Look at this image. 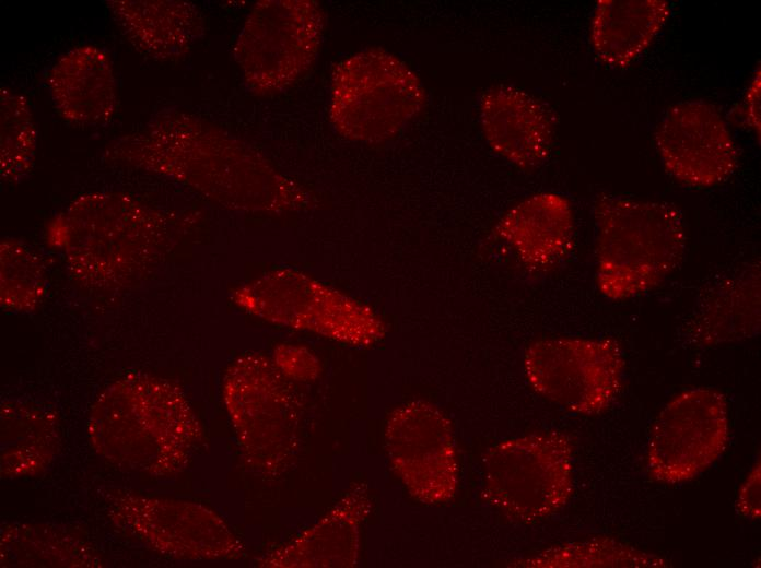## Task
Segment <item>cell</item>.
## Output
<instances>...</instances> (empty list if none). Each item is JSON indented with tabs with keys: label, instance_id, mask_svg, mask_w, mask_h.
I'll return each instance as SVG.
<instances>
[{
	"label": "cell",
	"instance_id": "obj_1",
	"mask_svg": "<svg viewBox=\"0 0 761 568\" xmlns=\"http://www.w3.org/2000/svg\"><path fill=\"white\" fill-rule=\"evenodd\" d=\"M136 157L221 199L283 205L290 191L258 152L219 127L186 114L159 118L132 141ZM236 203V202H235Z\"/></svg>",
	"mask_w": 761,
	"mask_h": 568
},
{
	"label": "cell",
	"instance_id": "obj_2",
	"mask_svg": "<svg viewBox=\"0 0 761 568\" xmlns=\"http://www.w3.org/2000/svg\"><path fill=\"white\" fill-rule=\"evenodd\" d=\"M595 222V283L612 301L657 287L680 264L687 244L681 212L662 201L599 194Z\"/></svg>",
	"mask_w": 761,
	"mask_h": 568
},
{
	"label": "cell",
	"instance_id": "obj_3",
	"mask_svg": "<svg viewBox=\"0 0 761 568\" xmlns=\"http://www.w3.org/2000/svg\"><path fill=\"white\" fill-rule=\"evenodd\" d=\"M425 100L421 80L405 61L385 49L367 48L336 66L329 117L342 137L377 143L398 134Z\"/></svg>",
	"mask_w": 761,
	"mask_h": 568
},
{
	"label": "cell",
	"instance_id": "obj_4",
	"mask_svg": "<svg viewBox=\"0 0 761 568\" xmlns=\"http://www.w3.org/2000/svg\"><path fill=\"white\" fill-rule=\"evenodd\" d=\"M573 447L557 430L504 439L483 460V495L508 520L534 524L558 513L573 493Z\"/></svg>",
	"mask_w": 761,
	"mask_h": 568
},
{
	"label": "cell",
	"instance_id": "obj_5",
	"mask_svg": "<svg viewBox=\"0 0 761 568\" xmlns=\"http://www.w3.org/2000/svg\"><path fill=\"white\" fill-rule=\"evenodd\" d=\"M161 223L152 210L126 196H84L66 217L71 268L92 284L119 283L155 256Z\"/></svg>",
	"mask_w": 761,
	"mask_h": 568
},
{
	"label": "cell",
	"instance_id": "obj_6",
	"mask_svg": "<svg viewBox=\"0 0 761 568\" xmlns=\"http://www.w3.org/2000/svg\"><path fill=\"white\" fill-rule=\"evenodd\" d=\"M325 17L314 0H264L250 10L234 45V58L256 94L280 92L314 62Z\"/></svg>",
	"mask_w": 761,
	"mask_h": 568
},
{
	"label": "cell",
	"instance_id": "obj_7",
	"mask_svg": "<svg viewBox=\"0 0 761 568\" xmlns=\"http://www.w3.org/2000/svg\"><path fill=\"white\" fill-rule=\"evenodd\" d=\"M528 384L539 395L578 415H597L617 399L625 367L622 350L611 338H547L524 354Z\"/></svg>",
	"mask_w": 761,
	"mask_h": 568
},
{
	"label": "cell",
	"instance_id": "obj_8",
	"mask_svg": "<svg viewBox=\"0 0 761 568\" xmlns=\"http://www.w3.org/2000/svg\"><path fill=\"white\" fill-rule=\"evenodd\" d=\"M728 439L725 395L706 387L684 390L654 419L646 454L648 475L666 485L693 480L724 453Z\"/></svg>",
	"mask_w": 761,
	"mask_h": 568
},
{
	"label": "cell",
	"instance_id": "obj_9",
	"mask_svg": "<svg viewBox=\"0 0 761 568\" xmlns=\"http://www.w3.org/2000/svg\"><path fill=\"white\" fill-rule=\"evenodd\" d=\"M386 443L391 465L408 492L426 505L456 494L459 464L452 423L434 404L414 401L389 417Z\"/></svg>",
	"mask_w": 761,
	"mask_h": 568
},
{
	"label": "cell",
	"instance_id": "obj_10",
	"mask_svg": "<svg viewBox=\"0 0 761 568\" xmlns=\"http://www.w3.org/2000/svg\"><path fill=\"white\" fill-rule=\"evenodd\" d=\"M655 143L666 170L692 188L724 182L738 164V151L727 123L706 102H682L669 107L656 128Z\"/></svg>",
	"mask_w": 761,
	"mask_h": 568
},
{
	"label": "cell",
	"instance_id": "obj_11",
	"mask_svg": "<svg viewBox=\"0 0 761 568\" xmlns=\"http://www.w3.org/2000/svg\"><path fill=\"white\" fill-rule=\"evenodd\" d=\"M479 119L489 146L514 166L536 169L550 156L552 111L527 92L507 85L489 88L480 100Z\"/></svg>",
	"mask_w": 761,
	"mask_h": 568
},
{
	"label": "cell",
	"instance_id": "obj_12",
	"mask_svg": "<svg viewBox=\"0 0 761 568\" xmlns=\"http://www.w3.org/2000/svg\"><path fill=\"white\" fill-rule=\"evenodd\" d=\"M495 234L526 268L534 271L551 269L572 248V204L560 193H535L503 214L495 226Z\"/></svg>",
	"mask_w": 761,
	"mask_h": 568
},
{
	"label": "cell",
	"instance_id": "obj_13",
	"mask_svg": "<svg viewBox=\"0 0 761 568\" xmlns=\"http://www.w3.org/2000/svg\"><path fill=\"white\" fill-rule=\"evenodd\" d=\"M48 86L58 113L72 123L104 125L115 113L113 66L95 46H80L61 56L49 72Z\"/></svg>",
	"mask_w": 761,
	"mask_h": 568
},
{
	"label": "cell",
	"instance_id": "obj_14",
	"mask_svg": "<svg viewBox=\"0 0 761 568\" xmlns=\"http://www.w3.org/2000/svg\"><path fill=\"white\" fill-rule=\"evenodd\" d=\"M117 24L144 54L161 60L184 55L203 32L198 9L185 1H110Z\"/></svg>",
	"mask_w": 761,
	"mask_h": 568
},
{
	"label": "cell",
	"instance_id": "obj_15",
	"mask_svg": "<svg viewBox=\"0 0 761 568\" xmlns=\"http://www.w3.org/2000/svg\"><path fill=\"white\" fill-rule=\"evenodd\" d=\"M670 16L665 0H599L590 23V43L598 59L627 67L655 39Z\"/></svg>",
	"mask_w": 761,
	"mask_h": 568
},
{
	"label": "cell",
	"instance_id": "obj_16",
	"mask_svg": "<svg viewBox=\"0 0 761 568\" xmlns=\"http://www.w3.org/2000/svg\"><path fill=\"white\" fill-rule=\"evenodd\" d=\"M689 336L715 345L754 335L760 328V269L748 267L716 284L691 318Z\"/></svg>",
	"mask_w": 761,
	"mask_h": 568
},
{
	"label": "cell",
	"instance_id": "obj_17",
	"mask_svg": "<svg viewBox=\"0 0 761 568\" xmlns=\"http://www.w3.org/2000/svg\"><path fill=\"white\" fill-rule=\"evenodd\" d=\"M510 566L527 568H651L667 567L656 554L642 551L612 537L564 543L551 546Z\"/></svg>",
	"mask_w": 761,
	"mask_h": 568
},
{
	"label": "cell",
	"instance_id": "obj_18",
	"mask_svg": "<svg viewBox=\"0 0 761 568\" xmlns=\"http://www.w3.org/2000/svg\"><path fill=\"white\" fill-rule=\"evenodd\" d=\"M1 174L17 179L32 166L36 130L31 107L15 91L1 88Z\"/></svg>",
	"mask_w": 761,
	"mask_h": 568
},
{
	"label": "cell",
	"instance_id": "obj_19",
	"mask_svg": "<svg viewBox=\"0 0 761 568\" xmlns=\"http://www.w3.org/2000/svg\"><path fill=\"white\" fill-rule=\"evenodd\" d=\"M43 288V272L35 256L16 241L1 246V299L11 306H32Z\"/></svg>",
	"mask_w": 761,
	"mask_h": 568
},
{
	"label": "cell",
	"instance_id": "obj_20",
	"mask_svg": "<svg viewBox=\"0 0 761 568\" xmlns=\"http://www.w3.org/2000/svg\"><path fill=\"white\" fill-rule=\"evenodd\" d=\"M761 473H760V458L753 463L750 469L746 480L741 484L737 499H736V511L737 513L747 520H760L761 508Z\"/></svg>",
	"mask_w": 761,
	"mask_h": 568
},
{
	"label": "cell",
	"instance_id": "obj_21",
	"mask_svg": "<svg viewBox=\"0 0 761 568\" xmlns=\"http://www.w3.org/2000/svg\"><path fill=\"white\" fill-rule=\"evenodd\" d=\"M760 68H758L744 97L745 119L758 137H760Z\"/></svg>",
	"mask_w": 761,
	"mask_h": 568
}]
</instances>
